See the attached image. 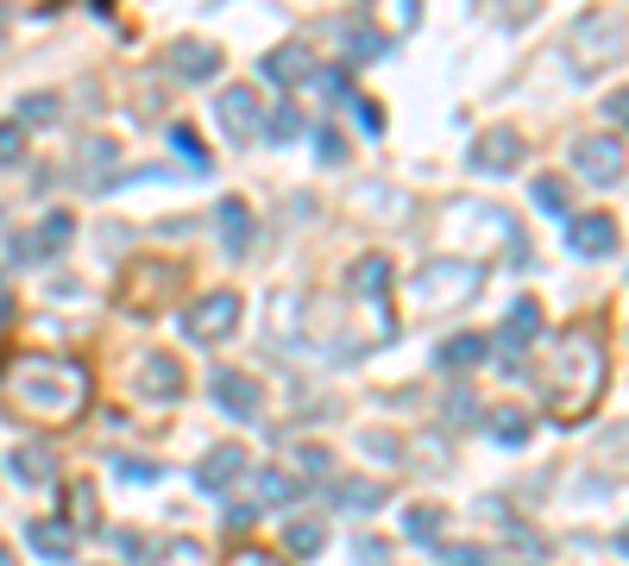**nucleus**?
Returning a JSON list of instances; mask_svg holds the SVG:
<instances>
[{"label":"nucleus","instance_id":"nucleus-1","mask_svg":"<svg viewBox=\"0 0 629 566\" xmlns=\"http://www.w3.org/2000/svg\"><path fill=\"white\" fill-rule=\"evenodd\" d=\"M7 391H13V403H20V410L63 422V415H82V403H89V371L70 366V359L25 352L20 366L7 371Z\"/></svg>","mask_w":629,"mask_h":566},{"label":"nucleus","instance_id":"nucleus-2","mask_svg":"<svg viewBox=\"0 0 629 566\" xmlns=\"http://www.w3.org/2000/svg\"><path fill=\"white\" fill-rule=\"evenodd\" d=\"M598 391H605V352H598V340H591V333L573 328L567 340H560V352H554L548 403L560 415H586L591 403H598Z\"/></svg>","mask_w":629,"mask_h":566},{"label":"nucleus","instance_id":"nucleus-3","mask_svg":"<svg viewBox=\"0 0 629 566\" xmlns=\"http://www.w3.org/2000/svg\"><path fill=\"white\" fill-rule=\"evenodd\" d=\"M478 290H485V265L472 258H429V271L415 277L422 309H466Z\"/></svg>","mask_w":629,"mask_h":566},{"label":"nucleus","instance_id":"nucleus-4","mask_svg":"<svg viewBox=\"0 0 629 566\" xmlns=\"http://www.w3.org/2000/svg\"><path fill=\"white\" fill-rule=\"evenodd\" d=\"M234 328H239V296L234 290H208L183 309V340H196V347H215V340H227Z\"/></svg>","mask_w":629,"mask_h":566},{"label":"nucleus","instance_id":"nucleus-5","mask_svg":"<svg viewBox=\"0 0 629 566\" xmlns=\"http://www.w3.org/2000/svg\"><path fill=\"white\" fill-rule=\"evenodd\" d=\"M177 265L171 258H157V265H133L126 271V284H120V302L133 315H157V309H171V290H177Z\"/></svg>","mask_w":629,"mask_h":566},{"label":"nucleus","instance_id":"nucleus-6","mask_svg":"<svg viewBox=\"0 0 629 566\" xmlns=\"http://www.w3.org/2000/svg\"><path fill=\"white\" fill-rule=\"evenodd\" d=\"M623 44H629V20H623V13H591V20H579V32H573L579 70H605Z\"/></svg>","mask_w":629,"mask_h":566},{"label":"nucleus","instance_id":"nucleus-7","mask_svg":"<svg viewBox=\"0 0 629 566\" xmlns=\"http://www.w3.org/2000/svg\"><path fill=\"white\" fill-rule=\"evenodd\" d=\"M535 333H542V302H535V296H523V302H511V315H504V328H497V340L492 347L504 352V359H497V371H523V347H529Z\"/></svg>","mask_w":629,"mask_h":566},{"label":"nucleus","instance_id":"nucleus-8","mask_svg":"<svg viewBox=\"0 0 629 566\" xmlns=\"http://www.w3.org/2000/svg\"><path fill=\"white\" fill-rule=\"evenodd\" d=\"M623 157H629V145L617 133H591V138H579V145H573V171L605 189V183H617V176H623Z\"/></svg>","mask_w":629,"mask_h":566},{"label":"nucleus","instance_id":"nucleus-9","mask_svg":"<svg viewBox=\"0 0 629 566\" xmlns=\"http://www.w3.org/2000/svg\"><path fill=\"white\" fill-rule=\"evenodd\" d=\"M208 391H215V403L234 422H252L258 410H265V384H258L252 371H234V366H220L215 378H208Z\"/></svg>","mask_w":629,"mask_h":566},{"label":"nucleus","instance_id":"nucleus-10","mask_svg":"<svg viewBox=\"0 0 629 566\" xmlns=\"http://www.w3.org/2000/svg\"><path fill=\"white\" fill-rule=\"evenodd\" d=\"M516 157H523V133H516V126H492V133H478V145H472V171L511 176Z\"/></svg>","mask_w":629,"mask_h":566},{"label":"nucleus","instance_id":"nucleus-11","mask_svg":"<svg viewBox=\"0 0 629 566\" xmlns=\"http://www.w3.org/2000/svg\"><path fill=\"white\" fill-rule=\"evenodd\" d=\"M70 234H76V215H44L39 227H32V234H20L13 239V258H20V265H32V258H51V253H63V246H70Z\"/></svg>","mask_w":629,"mask_h":566},{"label":"nucleus","instance_id":"nucleus-12","mask_svg":"<svg viewBox=\"0 0 629 566\" xmlns=\"http://www.w3.org/2000/svg\"><path fill=\"white\" fill-rule=\"evenodd\" d=\"M617 220L610 215H579V220H567V253L573 258H610L617 253Z\"/></svg>","mask_w":629,"mask_h":566},{"label":"nucleus","instance_id":"nucleus-13","mask_svg":"<svg viewBox=\"0 0 629 566\" xmlns=\"http://www.w3.org/2000/svg\"><path fill=\"white\" fill-rule=\"evenodd\" d=\"M215 120H220V133L234 138V145H252L258 138V95L252 89H227V95L215 101Z\"/></svg>","mask_w":629,"mask_h":566},{"label":"nucleus","instance_id":"nucleus-14","mask_svg":"<svg viewBox=\"0 0 629 566\" xmlns=\"http://www.w3.org/2000/svg\"><path fill=\"white\" fill-rule=\"evenodd\" d=\"M138 391L157 397V403H177L183 397V359H171V352H145V359H138Z\"/></svg>","mask_w":629,"mask_h":566},{"label":"nucleus","instance_id":"nucleus-15","mask_svg":"<svg viewBox=\"0 0 629 566\" xmlns=\"http://www.w3.org/2000/svg\"><path fill=\"white\" fill-rule=\"evenodd\" d=\"M258 76L277 82V89H296V82H309V76H314L309 44H277L271 58H258Z\"/></svg>","mask_w":629,"mask_h":566},{"label":"nucleus","instance_id":"nucleus-16","mask_svg":"<svg viewBox=\"0 0 629 566\" xmlns=\"http://www.w3.org/2000/svg\"><path fill=\"white\" fill-rule=\"evenodd\" d=\"M25 547H32L39 560H70V554H76V528L58 523V516H32V523H25Z\"/></svg>","mask_w":629,"mask_h":566},{"label":"nucleus","instance_id":"nucleus-17","mask_svg":"<svg viewBox=\"0 0 629 566\" xmlns=\"http://www.w3.org/2000/svg\"><path fill=\"white\" fill-rule=\"evenodd\" d=\"M171 70H177L183 82H215L220 76V51L208 39H177L171 44Z\"/></svg>","mask_w":629,"mask_h":566},{"label":"nucleus","instance_id":"nucleus-18","mask_svg":"<svg viewBox=\"0 0 629 566\" xmlns=\"http://www.w3.org/2000/svg\"><path fill=\"white\" fill-rule=\"evenodd\" d=\"M239 478H246V447H215L196 466V485L202 491H227V485H239Z\"/></svg>","mask_w":629,"mask_h":566},{"label":"nucleus","instance_id":"nucleus-19","mask_svg":"<svg viewBox=\"0 0 629 566\" xmlns=\"http://www.w3.org/2000/svg\"><path fill=\"white\" fill-rule=\"evenodd\" d=\"M340 39H347V63H372V58H384V51H391V39H384L365 13L340 20Z\"/></svg>","mask_w":629,"mask_h":566},{"label":"nucleus","instance_id":"nucleus-20","mask_svg":"<svg viewBox=\"0 0 629 566\" xmlns=\"http://www.w3.org/2000/svg\"><path fill=\"white\" fill-rule=\"evenodd\" d=\"M492 359V340L485 333H453V340H441V352H434V366L441 371H472Z\"/></svg>","mask_w":629,"mask_h":566},{"label":"nucleus","instance_id":"nucleus-21","mask_svg":"<svg viewBox=\"0 0 629 566\" xmlns=\"http://www.w3.org/2000/svg\"><path fill=\"white\" fill-rule=\"evenodd\" d=\"M7 472H13L20 485H51V478H58V460H51V447H44V441H32V447H13Z\"/></svg>","mask_w":629,"mask_h":566},{"label":"nucleus","instance_id":"nucleus-22","mask_svg":"<svg viewBox=\"0 0 629 566\" xmlns=\"http://www.w3.org/2000/svg\"><path fill=\"white\" fill-rule=\"evenodd\" d=\"M334 504L340 510H384L391 504V485H384V478H340Z\"/></svg>","mask_w":629,"mask_h":566},{"label":"nucleus","instance_id":"nucleus-23","mask_svg":"<svg viewBox=\"0 0 629 566\" xmlns=\"http://www.w3.org/2000/svg\"><path fill=\"white\" fill-rule=\"evenodd\" d=\"M485 429H492V441H504V447H523L529 441V410H516V403H497V410H485Z\"/></svg>","mask_w":629,"mask_h":566},{"label":"nucleus","instance_id":"nucleus-24","mask_svg":"<svg viewBox=\"0 0 629 566\" xmlns=\"http://www.w3.org/2000/svg\"><path fill=\"white\" fill-rule=\"evenodd\" d=\"M220 239H227V258H246L252 246V215H246V202H220Z\"/></svg>","mask_w":629,"mask_h":566},{"label":"nucleus","instance_id":"nucleus-25","mask_svg":"<svg viewBox=\"0 0 629 566\" xmlns=\"http://www.w3.org/2000/svg\"><path fill=\"white\" fill-rule=\"evenodd\" d=\"M353 290L365 296V302H384V290H391V258H359L353 265Z\"/></svg>","mask_w":629,"mask_h":566},{"label":"nucleus","instance_id":"nucleus-26","mask_svg":"<svg viewBox=\"0 0 629 566\" xmlns=\"http://www.w3.org/2000/svg\"><path fill=\"white\" fill-rule=\"evenodd\" d=\"M283 547H290L296 560H314V554L328 547V528L309 523V516H296V523H283Z\"/></svg>","mask_w":629,"mask_h":566},{"label":"nucleus","instance_id":"nucleus-27","mask_svg":"<svg viewBox=\"0 0 629 566\" xmlns=\"http://www.w3.org/2000/svg\"><path fill=\"white\" fill-rule=\"evenodd\" d=\"M114 157H120L114 138H89V145H82V183H89V189H101V183H107V164H114Z\"/></svg>","mask_w":629,"mask_h":566},{"label":"nucleus","instance_id":"nucleus-28","mask_svg":"<svg viewBox=\"0 0 629 566\" xmlns=\"http://www.w3.org/2000/svg\"><path fill=\"white\" fill-rule=\"evenodd\" d=\"M529 196H535V208H542V215H567V208H573V196H567V183H560V176H535Z\"/></svg>","mask_w":629,"mask_h":566},{"label":"nucleus","instance_id":"nucleus-29","mask_svg":"<svg viewBox=\"0 0 629 566\" xmlns=\"http://www.w3.org/2000/svg\"><path fill=\"white\" fill-rule=\"evenodd\" d=\"M296 478L290 472H258V504H296Z\"/></svg>","mask_w":629,"mask_h":566},{"label":"nucleus","instance_id":"nucleus-30","mask_svg":"<svg viewBox=\"0 0 629 566\" xmlns=\"http://www.w3.org/2000/svg\"><path fill=\"white\" fill-rule=\"evenodd\" d=\"M403 535H410V542H434V535H441V510H410V516H403Z\"/></svg>","mask_w":629,"mask_h":566},{"label":"nucleus","instance_id":"nucleus-31","mask_svg":"<svg viewBox=\"0 0 629 566\" xmlns=\"http://www.w3.org/2000/svg\"><path fill=\"white\" fill-rule=\"evenodd\" d=\"M20 157H25V126L20 120H0V171L20 164Z\"/></svg>","mask_w":629,"mask_h":566},{"label":"nucleus","instance_id":"nucleus-32","mask_svg":"<svg viewBox=\"0 0 629 566\" xmlns=\"http://www.w3.org/2000/svg\"><path fill=\"white\" fill-rule=\"evenodd\" d=\"M25 120H32V126H51V120H58V95H25L20 101V126Z\"/></svg>","mask_w":629,"mask_h":566},{"label":"nucleus","instance_id":"nucleus-33","mask_svg":"<svg viewBox=\"0 0 629 566\" xmlns=\"http://www.w3.org/2000/svg\"><path fill=\"white\" fill-rule=\"evenodd\" d=\"M171 145H177V152L189 157V171H208V152H202V138L189 133V126H171Z\"/></svg>","mask_w":629,"mask_h":566},{"label":"nucleus","instance_id":"nucleus-34","mask_svg":"<svg viewBox=\"0 0 629 566\" xmlns=\"http://www.w3.org/2000/svg\"><path fill=\"white\" fill-rule=\"evenodd\" d=\"M70 528H95V485H76V497H70Z\"/></svg>","mask_w":629,"mask_h":566},{"label":"nucleus","instance_id":"nucleus-35","mask_svg":"<svg viewBox=\"0 0 629 566\" xmlns=\"http://www.w3.org/2000/svg\"><path fill=\"white\" fill-rule=\"evenodd\" d=\"M314 152H321V164H347V138H340L334 126H321V133H314Z\"/></svg>","mask_w":629,"mask_h":566},{"label":"nucleus","instance_id":"nucleus-36","mask_svg":"<svg viewBox=\"0 0 629 566\" xmlns=\"http://www.w3.org/2000/svg\"><path fill=\"white\" fill-rule=\"evenodd\" d=\"M265 133H271L277 145H283V138H296V133H302V120H296V107H277V114L265 120Z\"/></svg>","mask_w":629,"mask_h":566},{"label":"nucleus","instance_id":"nucleus-37","mask_svg":"<svg viewBox=\"0 0 629 566\" xmlns=\"http://www.w3.org/2000/svg\"><path fill=\"white\" fill-rule=\"evenodd\" d=\"M447 422H478V397H472V391H453L447 397Z\"/></svg>","mask_w":629,"mask_h":566},{"label":"nucleus","instance_id":"nucleus-38","mask_svg":"<svg viewBox=\"0 0 629 566\" xmlns=\"http://www.w3.org/2000/svg\"><path fill=\"white\" fill-rule=\"evenodd\" d=\"M441 560H447V566H485V547H447Z\"/></svg>","mask_w":629,"mask_h":566},{"label":"nucleus","instance_id":"nucleus-39","mask_svg":"<svg viewBox=\"0 0 629 566\" xmlns=\"http://www.w3.org/2000/svg\"><path fill=\"white\" fill-rule=\"evenodd\" d=\"M359 107V126H365V133H384V114H378V101H353Z\"/></svg>","mask_w":629,"mask_h":566},{"label":"nucleus","instance_id":"nucleus-40","mask_svg":"<svg viewBox=\"0 0 629 566\" xmlns=\"http://www.w3.org/2000/svg\"><path fill=\"white\" fill-rule=\"evenodd\" d=\"M610 114H617V120H629V89H623L617 101H610Z\"/></svg>","mask_w":629,"mask_h":566},{"label":"nucleus","instance_id":"nucleus-41","mask_svg":"<svg viewBox=\"0 0 629 566\" xmlns=\"http://www.w3.org/2000/svg\"><path fill=\"white\" fill-rule=\"evenodd\" d=\"M617 547H623V554H629V528H623V535H617Z\"/></svg>","mask_w":629,"mask_h":566},{"label":"nucleus","instance_id":"nucleus-42","mask_svg":"<svg viewBox=\"0 0 629 566\" xmlns=\"http://www.w3.org/2000/svg\"><path fill=\"white\" fill-rule=\"evenodd\" d=\"M0 566H13V554H7V547H0Z\"/></svg>","mask_w":629,"mask_h":566}]
</instances>
